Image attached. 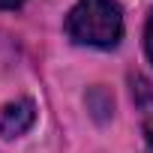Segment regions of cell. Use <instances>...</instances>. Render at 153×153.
<instances>
[{"instance_id": "3", "label": "cell", "mask_w": 153, "mask_h": 153, "mask_svg": "<svg viewBox=\"0 0 153 153\" xmlns=\"http://www.w3.org/2000/svg\"><path fill=\"white\" fill-rule=\"evenodd\" d=\"M144 48H147V57H150V63H153V12H150L147 27H144Z\"/></svg>"}, {"instance_id": "1", "label": "cell", "mask_w": 153, "mask_h": 153, "mask_svg": "<svg viewBox=\"0 0 153 153\" xmlns=\"http://www.w3.org/2000/svg\"><path fill=\"white\" fill-rule=\"evenodd\" d=\"M72 42L90 48H114L123 39V12L114 0H78L66 15Z\"/></svg>"}, {"instance_id": "4", "label": "cell", "mask_w": 153, "mask_h": 153, "mask_svg": "<svg viewBox=\"0 0 153 153\" xmlns=\"http://www.w3.org/2000/svg\"><path fill=\"white\" fill-rule=\"evenodd\" d=\"M144 135H147V144H150V153H153V117H147V123H144Z\"/></svg>"}, {"instance_id": "2", "label": "cell", "mask_w": 153, "mask_h": 153, "mask_svg": "<svg viewBox=\"0 0 153 153\" xmlns=\"http://www.w3.org/2000/svg\"><path fill=\"white\" fill-rule=\"evenodd\" d=\"M36 123L33 99H15L0 108V138H18Z\"/></svg>"}, {"instance_id": "5", "label": "cell", "mask_w": 153, "mask_h": 153, "mask_svg": "<svg viewBox=\"0 0 153 153\" xmlns=\"http://www.w3.org/2000/svg\"><path fill=\"white\" fill-rule=\"evenodd\" d=\"M24 0H0V9H18Z\"/></svg>"}]
</instances>
